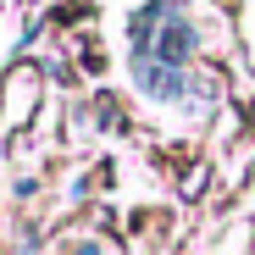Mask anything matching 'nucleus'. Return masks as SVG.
Listing matches in <instances>:
<instances>
[{
    "label": "nucleus",
    "instance_id": "f257e3e1",
    "mask_svg": "<svg viewBox=\"0 0 255 255\" xmlns=\"http://www.w3.org/2000/svg\"><path fill=\"white\" fill-rule=\"evenodd\" d=\"M189 50H194V28L178 17V22H166L161 33H155V56L161 61H172V67H183L189 61Z\"/></svg>",
    "mask_w": 255,
    "mask_h": 255
}]
</instances>
